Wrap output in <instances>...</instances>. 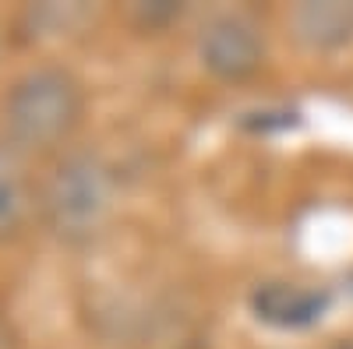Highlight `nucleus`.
Segmentation results:
<instances>
[{"label":"nucleus","instance_id":"1","mask_svg":"<svg viewBox=\"0 0 353 349\" xmlns=\"http://www.w3.org/2000/svg\"><path fill=\"white\" fill-rule=\"evenodd\" d=\"M117 198H121V184H117V169L110 166V159L81 149L57 159L39 187L36 209L53 240L85 247L99 240L113 222Z\"/></svg>","mask_w":353,"mask_h":349},{"label":"nucleus","instance_id":"2","mask_svg":"<svg viewBox=\"0 0 353 349\" xmlns=\"http://www.w3.org/2000/svg\"><path fill=\"white\" fill-rule=\"evenodd\" d=\"M85 120V89L64 67L25 71L0 103V134L11 152H53Z\"/></svg>","mask_w":353,"mask_h":349},{"label":"nucleus","instance_id":"3","mask_svg":"<svg viewBox=\"0 0 353 349\" xmlns=\"http://www.w3.org/2000/svg\"><path fill=\"white\" fill-rule=\"evenodd\" d=\"M269 46L261 28L244 14H216L198 36V61L216 81L237 85L251 81L261 67Z\"/></svg>","mask_w":353,"mask_h":349},{"label":"nucleus","instance_id":"4","mask_svg":"<svg viewBox=\"0 0 353 349\" xmlns=\"http://www.w3.org/2000/svg\"><path fill=\"white\" fill-rule=\"evenodd\" d=\"M248 307L254 321L276 332H307L314 328L332 307V293L318 286L290 282V279H265L251 289Z\"/></svg>","mask_w":353,"mask_h":349},{"label":"nucleus","instance_id":"5","mask_svg":"<svg viewBox=\"0 0 353 349\" xmlns=\"http://www.w3.org/2000/svg\"><path fill=\"white\" fill-rule=\"evenodd\" d=\"M290 32L311 53H336L353 43V4L304 0L290 11Z\"/></svg>","mask_w":353,"mask_h":349},{"label":"nucleus","instance_id":"6","mask_svg":"<svg viewBox=\"0 0 353 349\" xmlns=\"http://www.w3.org/2000/svg\"><path fill=\"white\" fill-rule=\"evenodd\" d=\"M32 209H36V198H32V187H28L18 152L0 145V244L18 237Z\"/></svg>","mask_w":353,"mask_h":349},{"label":"nucleus","instance_id":"7","mask_svg":"<svg viewBox=\"0 0 353 349\" xmlns=\"http://www.w3.org/2000/svg\"><path fill=\"white\" fill-rule=\"evenodd\" d=\"M181 18H184V4H176V0H152V4L131 8V21L141 32H163V28L176 25Z\"/></svg>","mask_w":353,"mask_h":349},{"label":"nucleus","instance_id":"8","mask_svg":"<svg viewBox=\"0 0 353 349\" xmlns=\"http://www.w3.org/2000/svg\"><path fill=\"white\" fill-rule=\"evenodd\" d=\"M346 349H353V346H346Z\"/></svg>","mask_w":353,"mask_h":349}]
</instances>
